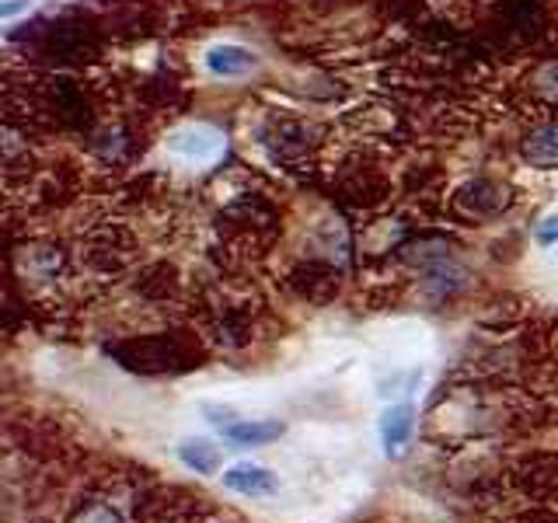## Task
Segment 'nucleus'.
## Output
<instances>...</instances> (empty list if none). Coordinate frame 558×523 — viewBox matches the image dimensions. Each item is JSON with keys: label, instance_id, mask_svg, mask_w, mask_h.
<instances>
[{"label": "nucleus", "instance_id": "nucleus-2", "mask_svg": "<svg viewBox=\"0 0 558 523\" xmlns=\"http://www.w3.org/2000/svg\"><path fill=\"white\" fill-rule=\"evenodd\" d=\"M506 478H510V488L520 499L534 506H551L558 502V453L534 450L506 471Z\"/></svg>", "mask_w": 558, "mask_h": 523}, {"label": "nucleus", "instance_id": "nucleus-5", "mask_svg": "<svg viewBox=\"0 0 558 523\" xmlns=\"http://www.w3.org/2000/svg\"><path fill=\"white\" fill-rule=\"evenodd\" d=\"M223 488H231L238 496H269L276 488V475L269 467H258V464H234L231 471H223Z\"/></svg>", "mask_w": 558, "mask_h": 523}, {"label": "nucleus", "instance_id": "nucleus-3", "mask_svg": "<svg viewBox=\"0 0 558 523\" xmlns=\"http://www.w3.org/2000/svg\"><path fill=\"white\" fill-rule=\"evenodd\" d=\"M206 415L220 429L223 440H231L234 447H266L283 436V423H272V418H238L214 405H206Z\"/></svg>", "mask_w": 558, "mask_h": 523}, {"label": "nucleus", "instance_id": "nucleus-7", "mask_svg": "<svg viewBox=\"0 0 558 523\" xmlns=\"http://www.w3.org/2000/svg\"><path fill=\"white\" fill-rule=\"evenodd\" d=\"M206 66H209V74H217V77H241V74H248V70H255V52L227 42L206 52Z\"/></svg>", "mask_w": 558, "mask_h": 523}, {"label": "nucleus", "instance_id": "nucleus-8", "mask_svg": "<svg viewBox=\"0 0 558 523\" xmlns=\"http://www.w3.org/2000/svg\"><path fill=\"white\" fill-rule=\"evenodd\" d=\"M415 429V409L409 401H401V405H391L380 418V440L388 450H398L409 443V436Z\"/></svg>", "mask_w": 558, "mask_h": 523}, {"label": "nucleus", "instance_id": "nucleus-1", "mask_svg": "<svg viewBox=\"0 0 558 523\" xmlns=\"http://www.w3.org/2000/svg\"><path fill=\"white\" fill-rule=\"evenodd\" d=\"M109 356L133 374H179L199 366V345H189L182 336H140L109 345Z\"/></svg>", "mask_w": 558, "mask_h": 523}, {"label": "nucleus", "instance_id": "nucleus-12", "mask_svg": "<svg viewBox=\"0 0 558 523\" xmlns=\"http://www.w3.org/2000/svg\"><path fill=\"white\" fill-rule=\"evenodd\" d=\"M25 8H28V0H11V4H4V8H0V17H11V14L25 11Z\"/></svg>", "mask_w": 558, "mask_h": 523}, {"label": "nucleus", "instance_id": "nucleus-9", "mask_svg": "<svg viewBox=\"0 0 558 523\" xmlns=\"http://www.w3.org/2000/svg\"><path fill=\"white\" fill-rule=\"evenodd\" d=\"M179 458L185 467L196 471V475H214V471L220 467V450L209 440H185L179 447Z\"/></svg>", "mask_w": 558, "mask_h": 523}, {"label": "nucleus", "instance_id": "nucleus-11", "mask_svg": "<svg viewBox=\"0 0 558 523\" xmlns=\"http://www.w3.org/2000/svg\"><path fill=\"white\" fill-rule=\"evenodd\" d=\"M506 523H558V513L548 510V506H531V510H523V513L510 516Z\"/></svg>", "mask_w": 558, "mask_h": 523}, {"label": "nucleus", "instance_id": "nucleus-10", "mask_svg": "<svg viewBox=\"0 0 558 523\" xmlns=\"http://www.w3.org/2000/svg\"><path fill=\"white\" fill-rule=\"evenodd\" d=\"M534 241L541 244V248H551V244H558V214L545 217L534 227Z\"/></svg>", "mask_w": 558, "mask_h": 523}, {"label": "nucleus", "instance_id": "nucleus-6", "mask_svg": "<svg viewBox=\"0 0 558 523\" xmlns=\"http://www.w3.org/2000/svg\"><path fill=\"white\" fill-rule=\"evenodd\" d=\"M523 161L534 168H558V122H541L523 136Z\"/></svg>", "mask_w": 558, "mask_h": 523}, {"label": "nucleus", "instance_id": "nucleus-4", "mask_svg": "<svg viewBox=\"0 0 558 523\" xmlns=\"http://www.w3.org/2000/svg\"><path fill=\"white\" fill-rule=\"evenodd\" d=\"M66 523H130L126 506L116 502V485L105 475L92 492H84L74 506H70Z\"/></svg>", "mask_w": 558, "mask_h": 523}]
</instances>
